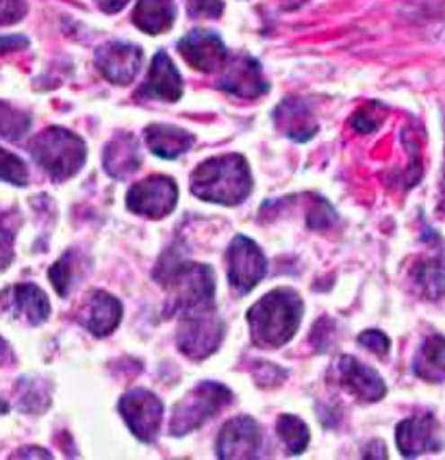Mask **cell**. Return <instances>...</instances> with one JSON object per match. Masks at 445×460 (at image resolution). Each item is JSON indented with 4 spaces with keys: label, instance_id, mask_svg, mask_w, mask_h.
Here are the masks:
<instances>
[{
    "label": "cell",
    "instance_id": "6da1fadb",
    "mask_svg": "<svg viewBox=\"0 0 445 460\" xmlns=\"http://www.w3.org/2000/svg\"><path fill=\"white\" fill-rule=\"evenodd\" d=\"M193 196L204 202L235 207L253 191V176L244 156H213L196 167L191 174Z\"/></svg>",
    "mask_w": 445,
    "mask_h": 460
},
{
    "label": "cell",
    "instance_id": "7a4b0ae2",
    "mask_svg": "<svg viewBox=\"0 0 445 460\" xmlns=\"http://www.w3.org/2000/svg\"><path fill=\"white\" fill-rule=\"evenodd\" d=\"M254 343L261 348H282L289 343L302 322V300L296 291L279 289L261 297L248 313Z\"/></svg>",
    "mask_w": 445,
    "mask_h": 460
},
{
    "label": "cell",
    "instance_id": "3957f363",
    "mask_svg": "<svg viewBox=\"0 0 445 460\" xmlns=\"http://www.w3.org/2000/svg\"><path fill=\"white\" fill-rule=\"evenodd\" d=\"M35 164L52 181H67L85 164L87 146L78 135L61 127L46 128L29 146Z\"/></svg>",
    "mask_w": 445,
    "mask_h": 460
},
{
    "label": "cell",
    "instance_id": "277c9868",
    "mask_svg": "<svg viewBox=\"0 0 445 460\" xmlns=\"http://www.w3.org/2000/svg\"><path fill=\"white\" fill-rule=\"evenodd\" d=\"M164 280L170 289V313H187L207 311L213 308V291H216V276L209 265L198 263H176L167 271Z\"/></svg>",
    "mask_w": 445,
    "mask_h": 460
},
{
    "label": "cell",
    "instance_id": "5b68a950",
    "mask_svg": "<svg viewBox=\"0 0 445 460\" xmlns=\"http://www.w3.org/2000/svg\"><path fill=\"white\" fill-rule=\"evenodd\" d=\"M233 402V394L224 385L207 383L196 385L193 389L182 397L181 402L174 406L170 420V432L174 437H182L187 432H193L196 428H200L204 421L211 420L213 415H218L219 411L227 409Z\"/></svg>",
    "mask_w": 445,
    "mask_h": 460
},
{
    "label": "cell",
    "instance_id": "8992f818",
    "mask_svg": "<svg viewBox=\"0 0 445 460\" xmlns=\"http://www.w3.org/2000/svg\"><path fill=\"white\" fill-rule=\"evenodd\" d=\"M181 328H178V349L193 360L211 357L219 348L224 337V323L218 317L216 308L196 311L181 315Z\"/></svg>",
    "mask_w": 445,
    "mask_h": 460
},
{
    "label": "cell",
    "instance_id": "52a82bcc",
    "mask_svg": "<svg viewBox=\"0 0 445 460\" xmlns=\"http://www.w3.org/2000/svg\"><path fill=\"white\" fill-rule=\"evenodd\" d=\"M227 263L228 282L233 285V289H237V294L253 291L263 280L267 270V261L261 248L253 239L244 237V234L235 237L233 243L228 245Z\"/></svg>",
    "mask_w": 445,
    "mask_h": 460
},
{
    "label": "cell",
    "instance_id": "ba28073f",
    "mask_svg": "<svg viewBox=\"0 0 445 460\" xmlns=\"http://www.w3.org/2000/svg\"><path fill=\"white\" fill-rule=\"evenodd\" d=\"M178 200L176 182L167 176H150V179L138 182L127 193L129 211L138 216L161 219L174 211Z\"/></svg>",
    "mask_w": 445,
    "mask_h": 460
},
{
    "label": "cell",
    "instance_id": "9c48e42d",
    "mask_svg": "<svg viewBox=\"0 0 445 460\" xmlns=\"http://www.w3.org/2000/svg\"><path fill=\"white\" fill-rule=\"evenodd\" d=\"M120 412L141 443L155 441L164 420V404L146 389H133L120 400Z\"/></svg>",
    "mask_w": 445,
    "mask_h": 460
},
{
    "label": "cell",
    "instance_id": "30bf717a",
    "mask_svg": "<svg viewBox=\"0 0 445 460\" xmlns=\"http://www.w3.org/2000/svg\"><path fill=\"white\" fill-rule=\"evenodd\" d=\"M396 441L405 458H417L422 454L439 452V449H443L445 443L441 426L431 412L408 417V420L397 423Z\"/></svg>",
    "mask_w": 445,
    "mask_h": 460
},
{
    "label": "cell",
    "instance_id": "8fae6325",
    "mask_svg": "<svg viewBox=\"0 0 445 460\" xmlns=\"http://www.w3.org/2000/svg\"><path fill=\"white\" fill-rule=\"evenodd\" d=\"M178 52L182 59L190 64L193 70L204 72V75H213L219 72L228 61L227 46L222 38L213 31L196 29L187 33L185 38L178 41Z\"/></svg>",
    "mask_w": 445,
    "mask_h": 460
},
{
    "label": "cell",
    "instance_id": "7c38bea8",
    "mask_svg": "<svg viewBox=\"0 0 445 460\" xmlns=\"http://www.w3.org/2000/svg\"><path fill=\"white\" fill-rule=\"evenodd\" d=\"M141 59V49L127 41H107L96 50V66L107 81L113 85H129L138 76Z\"/></svg>",
    "mask_w": 445,
    "mask_h": 460
},
{
    "label": "cell",
    "instance_id": "4fadbf2b",
    "mask_svg": "<svg viewBox=\"0 0 445 460\" xmlns=\"http://www.w3.org/2000/svg\"><path fill=\"white\" fill-rule=\"evenodd\" d=\"M222 70L224 75L218 83L219 90L233 93L237 98H245V101H253V98L263 96L267 92V81L261 72V64L253 57H235Z\"/></svg>",
    "mask_w": 445,
    "mask_h": 460
},
{
    "label": "cell",
    "instance_id": "5bb4252c",
    "mask_svg": "<svg viewBox=\"0 0 445 460\" xmlns=\"http://www.w3.org/2000/svg\"><path fill=\"white\" fill-rule=\"evenodd\" d=\"M261 447L259 423L253 417L239 415L233 417L222 428L218 437V456L219 458H256Z\"/></svg>",
    "mask_w": 445,
    "mask_h": 460
},
{
    "label": "cell",
    "instance_id": "9a60e30c",
    "mask_svg": "<svg viewBox=\"0 0 445 460\" xmlns=\"http://www.w3.org/2000/svg\"><path fill=\"white\" fill-rule=\"evenodd\" d=\"M337 376L343 389H348L363 402H378L387 394V386L378 371L368 367L354 357H342L337 360Z\"/></svg>",
    "mask_w": 445,
    "mask_h": 460
},
{
    "label": "cell",
    "instance_id": "2e32d148",
    "mask_svg": "<svg viewBox=\"0 0 445 460\" xmlns=\"http://www.w3.org/2000/svg\"><path fill=\"white\" fill-rule=\"evenodd\" d=\"M3 305L13 317L29 323V326H40L49 320L50 302L38 285H15L9 287L3 294Z\"/></svg>",
    "mask_w": 445,
    "mask_h": 460
},
{
    "label": "cell",
    "instance_id": "e0dca14e",
    "mask_svg": "<svg viewBox=\"0 0 445 460\" xmlns=\"http://www.w3.org/2000/svg\"><path fill=\"white\" fill-rule=\"evenodd\" d=\"M139 96L159 98V101L167 102H176L182 96V78L164 50L155 55L148 76H146L144 85L139 87Z\"/></svg>",
    "mask_w": 445,
    "mask_h": 460
},
{
    "label": "cell",
    "instance_id": "ac0fdd59",
    "mask_svg": "<svg viewBox=\"0 0 445 460\" xmlns=\"http://www.w3.org/2000/svg\"><path fill=\"white\" fill-rule=\"evenodd\" d=\"M122 320V305L107 291H93L83 306L81 322L93 337H107Z\"/></svg>",
    "mask_w": 445,
    "mask_h": 460
},
{
    "label": "cell",
    "instance_id": "d6986e66",
    "mask_svg": "<svg viewBox=\"0 0 445 460\" xmlns=\"http://www.w3.org/2000/svg\"><path fill=\"white\" fill-rule=\"evenodd\" d=\"M274 122L293 141H308L316 137L317 122L308 104L300 98H285L274 111Z\"/></svg>",
    "mask_w": 445,
    "mask_h": 460
},
{
    "label": "cell",
    "instance_id": "ffe728a7",
    "mask_svg": "<svg viewBox=\"0 0 445 460\" xmlns=\"http://www.w3.org/2000/svg\"><path fill=\"white\" fill-rule=\"evenodd\" d=\"M102 164H104V170H107V174L118 181L127 179V176L133 174V172H138V167L141 165L138 139L127 133L118 135V137L109 141L107 148H104Z\"/></svg>",
    "mask_w": 445,
    "mask_h": 460
},
{
    "label": "cell",
    "instance_id": "44dd1931",
    "mask_svg": "<svg viewBox=\"0 0 445 460\" xmlns=\"http://www.w3.org/2000/svg\"><path fill=\"white\" fill-rule=\"evenodd\" d=\"M146 144L161 159H176L193 146L191 133L170 127V124H150L146 128Z\"/></svg>",
    "mask_w": 445,
    "mask_h": 460
},
{
    "label": "cell",
    "instance_id": "7402d4cb",
    "mask_svg": "<svg viewBox=\"0 0 445 460\" xmlns=\"http://www.w3.org/2000/svg\"><path fill=\"white\" fill-rule=\"evenodd\" d=\"M174 0H138L133 12V22L148 35H159L174 24Z\"/></svg>",
    "mask_w": 445,
    "mask_h": 460
},
{
    "label": "cell",
    "instance_id": "603a6c76",
    "mask_svg": "<svg viewBox=\"0 0 445 460\" xmlns=\"http://www.w3.org/2000/svg\"><path fill=\"white\" fill-rule=\"evenodd\" d=\"M413 371L426 383H443L445 380V337L431 334L422 343L420 352L413 360Z\"/></svg>",
    "mask_w": 445,
    "mask_h": 460
},
{
    "label": "cell",
    "instance_id": "cb8c5ba5",
    "mask_svg": "<svg viewBox=\"0 0 445 460\" xmlns=\"http://www.w3.org/2000/svg\"><path fill=\"white\" fill-rule=\"evenodd\" d=\"M413 279L426 300H441L445 297V254L422 261L413 271Z\"/></svg>",
    "mask_w": 445,
    "mask_h": 460
},
{
    "label": "cell",
    "instance_id": "d4e9b609",
    "mask_svg": "<svg viewBox=\"0 0 445 460\" xmlns=\"http://www.w3.org/2000/svg\"><path fill=\"white\" fill-rule=\"evenodd\" d=\"M276 432L282 438V443L287 446L289 454H302L308 446V428L307 423L296 415H282L279 423H276Z\"/></svg>",
    "mask_w": 445,
    "mask_h": 460
},
{
    "label": "cell",
    "instance_id": "484cf974",
    "mask_svg": "<svg viewBox=\"0 0 445 460\" xmlns=\"http://www.w3.org/2000/svg\"><path fill=\"white\" fill-rule=\"evenodd\" d=\"M31 115L0 101V137L9 141H20L29 133Z\"/></svg>",
    "mask_w": 445,
    "mask_h": 460
},
{
    "label": "cell",
    "instance_id": "4316f807",
    "mask_svg": "<svg viewBox=\"0 0 445 460\" xmlns=\"http://www.w3.org/2000/svg\"><path fill=\"white\" fill-rule=\"evenodd\" d=\"M0 181L12 182L15 187H24L29 182V170L24 161L3 148H0Z\"/></svg>",
    "mask_w": 445,
    "mask_h": 460
},
{
    "label": "cell",
    "instance_id": "83f0119b",
    "mask_svg": "<svg viewBox=\"0 0 445 460\" xmlns=\"http://www.w3.org/2000/svg\"><path fill=\"white\" fill-rule=\"evenodd\" d=\"M72 271H75V265H72V252L61 256V259L50 268V282L59 296H67V291H70L72 276H75Z\"/></svg>",
    "mask_w": 445,
    "mask_h": 460
},
{
    "label": "cell",
    "instance_id": "f1b7e54d",
    "mask_svg": "<svg viewBox=\"0 0 445 460\" xmlns=\"http://www.w3.org/2000/svg\"><path fill=\"white\" fill-rule=\"evenodd\" d=\"M382 111H385V107H382V104H376V102L368 104V107H363L359 113L354 115L352 127L359 130V133H371V130H376L380 127Z\"/></svg>",
    "mask_w": 445,
    "mask_h": 460
},
{
    "label": "cell",
    "instance_id": "f546056e",
    "mask_svg": "<svg viewBox=\"0 0 445 460\" xmlns=\"http://www.w3.org/2000/svg\"><path fill=\"white\" fill-rule=\"evenodd\" d=\"M187 12L191 18H219L224 12L222 0H187Z\"/></svg>",
    "mask_w": 445,
    "mask_h": 460
},
{
    "label": "cell",
    "instance_id": "4dcf8cb0",
    "mask_svg": "<svg viewBox=\"0 0 445 460\" xmlns=\"http://www.w3.org/2000/svg\"><path fill=\"white\" fill-rule=\"evenodd\" d=\"M359 343L363 345V348H368L369 352H374L376 357H387L391 348L389 337L382 334L380 331H365L363 334H359Z\"/></svg>",
    "mask_w": 445,
    "mask_h": 460
},
{
    "label": "cell",
    "instance_id": "1f68e13d",
    "mask_svg": "<svg viewBox=\"0 0 445 460\" xmlns=\"http://www.w3.org/2000/svg\"><path fill=\"white\" fill-rule=\"evenodd\" d=\"M29 7L24 0H0V26H9L20 22Z\"/></svg>",
    "mask_w": 445,
    "mask_h": 460
},
{
    "label": "cell",
    "instance_id": "d6a6232c",
    "mask_svg": "<svg viewBox=\"0 0 445 460\" xmlns=\"http://www.w3.org/2000/svg\"><path fill=\"white\" fill-rule=\"evenodd\" d=\"M13 259V230L7 228L4 217H0V271Z\"/></svg>",
    "mask_w": 445,
    "mask_h": 460
},
{
    "label": "cell",
    "instance_id": "836d02e7",
    "mask_svg": "<svg viewBox=\"0 0 445 460\" xmlns=\"http://www.w3.org/2000/svg\"><path fill=\"white\" fill-rule=\"evenodd\" d=\"M328 219H334L333 208L328 207V202H319V205H313V211L308 213V226H311V228H326Z\"/></svg>",
    "mask_w": 445,
    "mask_h": 460
},
{
    "label": "cell",
    "instance_id": "e575fe53",
    "mask_svg": "<svg viewBox=\"0 0 445 460\" xmlns=\"http://www.w3.org/2000/svg\"><path fill=\"white\" fill-rule=\"evenodd\" d=\"M26 46H29V40L22 38V35H7V38H3V35H0V55L26 49Z\"/></svg>",
    "mask_w": 445,
    "mask_h": 460
},
{
    "label": "cell",
    "instance_id": "d590c367",
    "mask_svg": "<svg viewBox=\"0 0 445 460\" xmlns=\"http://www.w3.org/2000/svg\"><path fill=\"white\" fill-rule=\"evenodd\" d=\"M96 3L104 13H118L127 7L129 0H96Z\"/></svg>",
    "mask_w": 445,
    "mask_h": 460
},
{
    "label": "cell",
    "instance_id": "8d00e7d4",
    "mask_svg": "<svg viewBox=\"0 0 445 460\" xmlns=\"http://www.w3.org/2000/svg\"><path fill=\"white\" fill-rule=\"evenodd\" d=\"M15 458H50V452H44V449H20V452L13 454Z\"/></svg>",
    "mask_w": 445,
    "mask_h": 460
},
{
    "label": "cell",
    "instance_id": "74e56055",
    "mask_svg": "<svg viewBox=\"0 0 445 460\" xmlns=\"http://www.w3.org/2000/svg\"><path fill=\"white\" fill-rule=\"evenodd\" d=\"M13 360V352L12 348H9L7 341H4L3 337H0V367H4V365H9Z\"/></svg>",
    "mask_w": 445,
    "mask_h": 460
},
{
    "label": "cell",
    "instance_id": "f35d334b",
    "mask_svg": "<svg viewBox=\"0 0 445 460\" xmlns=\"http://www.w3.org/2000/svg\"><path fill=\"white\" fill-rule=\"evenodd\" d=\"M371 452L368 449V452L363 454L365 458H387V449H385V446H382V441H374L371 443Z\"/></svg>",
    "mask_w": 445,
    "mask_h": 460
},
{
    "label": "cell",
    "instance_id": "ab89813d",
    "mask_svg": "<svg viewBox=\"0 0 445 460\" xmlns=\"http://www.w3.org/2000/svg\"><path fill=\"white\" fill-rule=\"evenodd\" d=\"M437 213L441 217H445V165H443V176H441V193H439V207Z\"/></svg>",
    "mask_w": 445,
    "mask_h": 460
}]
</instances>
